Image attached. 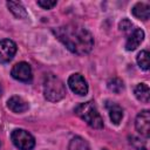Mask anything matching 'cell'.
<instances>
[{
	"label": "cell",
	"instance_id": "obj_1",
	"mask_svg": "<svg viewBox=\"0 0 150 150\" xmlns=\"http://www.w3.org/2000/svg\"><path fill=\"white\" fill-rule=\"evenodd\" d=\"M53 33L67 49L77 55L88 54L94 47V38L91 33L81 25L67 23L54 28Z\"/></svg>",
	"mask_w": 150,
	"mask_h": 150
},
{
	"label": "cell",
	"instance_id": "obj_2",
	"mask_svg": "<svg viewBox=\"0 0 150 150\" xmlns=\"http://www.w3.org/2000/svg\"><path fill=\"white\" fill-rule=\"evenodd\" d=\"M43 96L49 102H57L66 96V86L54 74H48L43 80Z\"/></svg>",
	"mask_w": 150,
	"mask_h": 150
},
{
	"label": "cell",
	"instance_id": "obj_3",
	"mask_svg": "<svg viewBox=\"0 0 150 150\" xmlns=\"http://www.w3.org/2000/svg\"><path fill=\"white\" fill-rule=\"evenodd\" d=\"M75 114L80 116L88 125H90L94 129H102L103 128V120L100 115V112L96 109V105L93 101L80 103L74 109Z\"/></svg>",
	"mask_w": 150,
	"mask_h": 150
},
{
	"label": "cell",
	"instance_id": "obj_4",
	"mask_svg": "<svg viewBox=\"0 0 150 150\" xmlns=\"http://www.w3.org/2000/svg\"><path fill=\"white\" fill-rule=\"evenodd\" d=\"M13 144L20 150H32L35 146L34 137L25 129H15L11 134Z\"/></svg>",
	"mask_w": 150,
	"mask_h": 150
},
{
	"label": "cell",
	"instance_id": "obj_5",
	"mask_svg": "<svg viewBox=\"0 0 150 150\" xmlns=\"http://www.w3.org/2000/svg\"><path fill=\"white\" fill-rule=\"evenodd\" d=\"M11 75L15 80L21 81V82H29L33 77L32 68L27 62H19L14 64L11 70Z\"/></svg>",
	"mask_w": 150,
	"mask_h": 150
},
{
	"label": "cell",
	"instance_id": "obj_6",
	"mask_svg": "<svg viewBox=\"0 0 150 150\" xmlns=\"http://www.w3.org/2000/svg\"><path fill=\"white\" fill-rule=\"evenodd\" d=\"M68 86H69V88L71 89L73 93L77 94L80 96H83V95H86L88 93V83L84 80V77L79 73L71 74L69 76Z\"/></svg>",
	"mask_w": 150,
	"mask_h": 150
},
{
	"label": "cell",
	"instance_id": "obj_7",
	"mask_svg": "<svg viewBox=\"0 0 150 150\" xmlns=\"http://www.w3.org/2000/svg\"><path fill=\"white\" fill-rule=\"evenodd\" d=\"M135 128L136 130L144 136L145 138L150 135V112L149 110H142L135 120Z\"/></svg>",
	"mask_w": 150,
	"mask_h": 150
},
{
	"label": "cell",
	"instance_id": "obj_8",
	"mask_svg": "<svg viewBox=\"0 0 150 150\" xmlns=\"http://www.w3.org/2000/svg\"><path fill=\"white\" fill-rule=\"evenodd\" d=\"M16 53V43L9 39L0 41V62H9Z\"/></svg>",
	"mask_w": 150,
	"mask_h": 150
},
{
	"label": "cell",
	"instance_id": "obj_9",
	"mask_svg": "<svg viewBox=\"0 0 150 150\" xmlns=\"http://www.w3.org/2000/svg\"><path fill=\"white\" fill-rule=\"evenodd\" d=\"M144 40V32L138 28L135 27L134 30L129 34L127 42H125V49L127 50H135Z\"/></svg>",
	"mask_w": 150,
	"mask_h": 150
},
{
	"label": "cell",
	"instance_id": "obj_10",
	"mask_svg": "<svg viewBox=\"0 0 150 150\" xmlns=\"http://www.w3.org/2000/svg\"><path fill=\"white\" fill-rule=\"evenodd\" d=\"M7 107H8L9 110H12L15 114H22V112L28 110L29 104L21 96H12L7 101Z\"/></svg>",
	"mask_w": 150,
	"mask_h": 150
},
{
	"label": "cell",
	"instance_id": "obj_11",
	"mask_svg": "<svg viewBox=\"0 0 150 150\" xmlns=\"http://www.w3.org/2000/svg\"><path fill=\"white\" fill-rule=\"evenodd\" d=\"M105 108L108 109L109 112V117L111 120V122L114 124H120V122L123 118V109L120 104L111 102V101H107L105 103Z\"/></svg>",
	"mask_w": 150,
	"mask_h": 150
},
{
	"label": "cell",
	"instance_id": "obj_12",
	"mask_svg": "<svg viewBox=\"0 0 150 150\" xmlns=\"http://www.w3.org/2000/svg\"><path fill=\"white\" fill-rule=\"evenodd\" d=\"M131 13L135 18L145 21L150 16V6L148 4H144V2H137L131 8Z\"/></svg>",
	"mask_w": 150,
	"mask_h": 150
},
{
	"label": "cell",
	"instance_id": "obj_13",
	"mask_svg": "<svg viewBox=\"0 0 150 150\" xmlns=\"http://www.w3.org/2000/svg\"><path fill=\"white\" fill-rule=\"evenodd\" d=\"M7 7L9 12L18 19H26L28 16L26 8L22 6L21 2L18 1H7Z\"/></svg>",
	"mask_w": 150,
	"mask_h": 150
},
{
	"label": "cell",
	"instance_id": "obj_14",
	"mask_svg": "<svg viewBox=\"0 0 150 150\" xmlns=\"http://www.w3.org/2000/svg\"><path fill=\"white\" fill-rule=\"evenodd\" d=\"M134 94L136 98L143 103H148L150 100V89L146 83H138L134 89Z\"/></svg>",
	"mask_w": 150,
	"mask_h": 150
},
{
	"label": "cell",
	"instance_id": "obj_15",
	"mask_svg": "<svg viewBox=\"0 0 150 150\" xmlns=\"http://www.w3.org/2000/svg\"><path fill=\"white\" fill-rule=\"evenodd\" d=\"M68 150H91L89 143L82 137H74L70 139Z\"/></svg>",
	"mask_w": 150,
	"mask_h": 150
},
{
	"label": "cell",
	"instance_id": "obj_16",
	"mask_svg": "<svg viewBox=\"0 0 150 150\" xmlns=\"http://www.w3.org/2000/svg\"><path fill=\"white\" fill-rule=\"evenodd\" d=\"M107 86H108V89L115 94H120L123 89H124V83L121 79L118 77H111L108 80L107 82Z\"/></svg>",
	"mask_w": 150,
	"mask_h": 150
},
{
	"label": "cell",
	"instance_id": "obj_17",
	"mask_svg": "<svg viewBox=\"0 0 150 150\" xmlns=\"http://www.w3.org/2000/svg\"><path fill=\"white\" fill-rule=\"evenodd\" d=\"M149 56H150V54L145 49L141 50L138 53V55H137V63H138L141 69H143V70H148L149 69Z\"/></svg>",
	"mask_w": 150,
	"mask_h": 150
},
{
	"label": "cell",
	"instance_id": "obj_18",
	"mask_svg": "<svg viewBox=\"0 0 150 150\" xmlns=\"http://www.w3.org/2000/svg\"><path fill=\"white\" fill-rule=\"evenodd\" d=\"M130 144H132L137 150H148V142L146 139H142L136 136H130Z\"/></svg>",
	"mask_w": 150,
	"mask_h": 150
},
{
	"label": "cell",
	"instance_id": "obj_19",
	"mask_svg": "<svg viewBox=\"0 0 150 150\" xmlns=\"http://www.w3.org/2000/svg\"><path fill=\"white\" fill-rule=\"evenodd\" d=\"M118 28L123 33H131L135 27L129 19H122V21H120V23H118Z\"/></svg>",
	"mask_w": 150,
	"mask_h": 150
},
{
	"label": "cell",
	"instance_id": "obj_20",
	"mask_svg": "<svg viewBox=\"0 0 150 150\" xmlns=\"http://www.w3.org/2000/svg\"><path fill=\"white\" fill-rule=\"evenodd\" d=\"M38 5L42 7L43 9H50L54 6H56V1L55 0H38Z\"/></svg>",
	"mask_w": 150,
	"mask_h": 150
},
{
	"label": "cell",
	"instance_id": "obj_21",
	"mask_svg": "<svg viewBox=\"0 0 150 150\" xmlns=\"http://www.w3.org/2000/svg\"><path fill=\"white\" fill-rule=\"evenodd\" d=\"M1 93H2V90H1V86H0V96H1Z\"/></svg>",
	"mask_w": 150,
	"mask_h": 150
},
{
	"label": "cell",
	"instance_id": "obj_22",
	"mask_svg": "<svg viewBox=\"0 0 150 150\" xmlns=\"http://www.w3.org/2000/svg\"><path fill=\"white\" fill-rule=\"evenodd\" d=\"M103 150H108V149H103Z\"/></svg>",
	"mask_w": 150,
	"mask_h": 150
}]
</instances>
